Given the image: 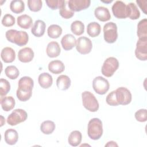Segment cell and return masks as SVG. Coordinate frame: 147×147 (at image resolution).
Wrapping results in <instances>:
<instances>
[{
	"instance_id": "43",
	"label": "cell",
	"mask_w": 147,
	"mask_h": 147,
	"mask_svg": "<svg viewBox=\"0 0 147 147\" xmlns=\"http://www.w3.org/2000/svg\"><path fill=\"white\" fill-rule=\"evenodd\" d=\"M105 146H118V145L117 144V143L114 141H111L108 142L106 145Z\"/></svg>"
},
{
	"instance_id": "13",
	"label": "cell",
	"mask_w": 147,
	"mask_h": 147,
	"mask_svg": "<svg viewBox=\"0 0 147 147\" xmlns=\"http://www.w3.org/2000/svg\"><path fill=\"white\" fill-rule=\"evenodd\" d=\"M90 3V0H69L68 1V7L74 12L80 11L88 8Z\"/></svg>"
},
{
	"instance_id": "41",
	"label": "cell",
	"mask_w": 147,
	"mask_h": 147,
	"mask_svg": "<svg viewBox=\"0 0 147 147\" xmlns=\"http://www.w3.org/2000/svg\"><path fill=\"white\" fill-rule=\"evenodd\" d=\"M106 101L107 103L110 106H116L119 105L117 101V99H116L115 90L111 91L107 95V96H106Z\"/></svg>"
},
{
	"instance_id": "28",
	"label": "cell",
	"mask_w": 147,
	"mask_h": 147,
	"mask_svg": "<svg viewBox=\"0 0 147 147\" xmlns=\"http://www.w3.org/2000/svg\"><path fill=\"white\" fill-rule=\"evenodd\" d=\"M10 9L14 13H21L25 10V3L21 0H13L10 4Z\"/></svg>"
},
{
	"instance_id": "12",
	"label": "cell",
	"mask_w": 147,
	"mask_h": 147,
	"mask_svg": "<svg viewBox=\"0 0 147 147\" xmlns=\"http://www.w3.org/2000/svg\"><path fill=\"white\" fill-rule=\"evenodd\" d=\"M112 12L113 15L120 19L128 17L127 5L121 1H117L112 6Z\"/></svg>"
},
{
	"instance_id": "18",
	"label": "cell",
	"mask_w": 147,
	"mask_h": 147,
	"mask_svg": "<svg viewBox=\"0 0 147 147\" xmlns=\"http://www.w3.org/2000/svg\"><path fill=\"white\" fill-rule=\"evenodd\" d=\"M1 57L5 63H11L16 59V52L14 50L10 47H5L1 51Z\"/></svg>"
},
{
	"instance_id": "32",
	"label": "cell",
	"mask_w": 147,
	"mask_h": 147,
	"mask_svg": "<svg viewBox=\"0 0 147 147\" xmlns=\"http://www.w3.org/2000/svg\"><path fill=\"white\" fill-rule=\"evenodd\" d=\"M48 35L52 38H57L62 33V28L58 25H51L47 29Z\"/></svg>"
},
{
	"instance_id": "42",
	"label": "cell",
	"mask_w": 147,
	"mask_h": 147,
	"mask_svg": "<svg viewBox=\"0 0 147 147\" xmlns=\"http://www.w3.org/2000/svg\"><path fill=\"white\" fill-rule=\"evenodd\" d=\"M136 2L137 3L139 7L141 8L142 11L145 14H147V1L146 0H137Z\"/></svg>"
},
{
	"instance_id": "22",
	"label": "cell",
	"mask_w": 147,
	"mask_h": 147,
	"mask_svg": "<svg viewBox=\"0 0 147 147\" xmlns=\"http://www.w3.org/2000/svg\"><path fill=\"white\" fill-rule=\"evenodd\" d=\"M64 69L65 66L64 63L59 60L51 61L48 64L49 71L54 74H60L64 71Z\"/></svg>"
},
{
	"instance_id": "9",
	"label": "cell",
	"mask_w": 147,
	"mask_h": 147,
	"mask_svg": "<svg viewBox=\"0 0 147 147\" xmlns=\"http://www.w3.org/2000/svg\"><path fill=\"white\" fill-rule=\"evenodd\" d=\"M110 84L108 80L102 76H98L92 81V87L94 91L99 95L106 94L109 89Z\"/></svg>"
},
{
	"instance_id": "20",
	"label": "cell",
	"mask_w": 147,
	"mask_h": 147,
	"mask_svg": "<svg viewBox=\"0 0 147 147\" xmlns=\"http://www.w3.org/2000/svg\"><path fill=\"white\" fill-rule=\"evenodd\" d=\"M4 138L6 144L10 145H14L18 139V133L13 129H7L4 134Z\"/></svg>"
},
{
	"instance_id": "8",
	"label": "cell",
	"mask_w": 147,
	"mask_h": 147,
	"mask_svg": "<svg viewBox=\"0 0 147 147\" xmlns=\"http://www.w3.org/2000/svg\"><path fill=\"white\" fill-rule=\"evenodd\" d=\"M117 101L118 105H126L131 101V94L126 87H120L115 90Z\"/></svg>"
},
{
	"instance_id": "3",
	"label": "cell",
	"mask_w": 147,
	"mask_h": 147,
	"mask_svg": "<svg viewBox=\"0 0 147 147\" xmlns=\"http://www.w3.org/2000/svg\"><path fill=\"white\" fill-rule=\"evenodd\" d=\"M88 137L94 140H99L103 134L102 122L98 118H94L90 120L87 126Z\"/></svg>"
},
{
	"instance_id": "34",
	"label": "cell",
	"mask_w": 147,
	"mask_h": 147,
	"mask_svg": "<svg viewBox=\"0 0 147 147\" xmlns=\"http://www.w3.org/2000/svg\"><path fill=\"white\" fill-rule=\"evenodd\" d=\"M5 73L10 79H16L20 75L18 69L14 65L7 66L5 69Z\"/></svg>"
},
{
	"instance_id": "37",
	"label": "cell",
	"mask_w": 147,
	"mask_h": 147,
	"mask_svg": "<svg viewBox=\"0 0 147 147\" xmlns=\"http://www.w3.org/2000/svg\"><path fill=\"white\" fill-rule=\"evenodd\" d=\"M28 6L30 11L37 12L42 7V1L41 0H28Z\"/></svg>"
},
{
	"instance_id": "19",
	"label": "cell",
	"mask_w": 147,
	"mask_h": 147,
	"mask_svg": "<svg viewBox=\"0 0 147 147\" xmlns=\"http://www.w3.org/2000/svg\"><path fill=\"white\" fill-rule=\"evenodd\" d=\"M46 52L47 55L51 58L57 57L61 52L59 44L56 41H51L47 47Z\"/></svg>"
},
{
	"instance_id": "38",
	"label": "cell",
	"mask_w": 147,
	"mask_h": 147,
	"mask_svg": "<svg viewBox=\"0 0 147 147\" xmlns=\"http://www.w3.org/2000/svg\"><path fill=\"white\" fill-rule=\"evenodd\" d=\"M45 2L48 6L52 10L60 9L65 2L64 0H46Z\"/></svg>"
},
{
	"instance_id": "25",
	"label": "cell",
	"mask_w": 147,
	"mask_h": 147,
	"mask_svg": "<svg viewBox=\"0 0 147 147\" xmlns=\"http://www.w3.org/2000/svg\"><path fill=\"white\" fill-rule=\"evenodd\" d=\"M1 104L4 111H9L14 107L16 102L14 99L11 96H4L1 98Z\"/></svg>"
},
{
	"instance_id": "5",
	"label": "cell",
	"mask_w": 147,
	"mask_h": 147,
	"mask_svg": "<svg viewBox=\"0 0 147 147\" xmlns=\"http://www.w3.org/2000/svg\"><path fill=\"white\" fill-rule=\"evenodd\" d=\"M119 67V62L114 57H109L104 61L102 68V74L106 77H111L117 70Z\"/></svg>"
},
{
	"instance_id": "44",
	"label": "cell",
	"mask_w": 147,
	"mask_h": 147,
	"mask_svg": "<svg viewBox=\"0 0 147 147\" xmlns=\"http://www.w3.org/2000/svg\"><path fill=\"white\" fill-rule=\"evenodd\" d=\"M102 2H104V3H111V2H113V1L112 0H109V1H102Z\"/></svg>"
},
{
	"instance_id": "16",
	"label": "cell",
	"mask_w": 147,
	"mask_h": 147,
	"mask_svg": "<svg viewBox=\"0 0 147 147\" xmlns=\"http://www.w3.org/2000/svg\"><path fill=\"white\" fill-rule=\"evenodd\" d=\"M94 14L98 20L102 22L109 21L111 18V15L109 9L103 6L97 7L95 9Z\"/></svg>"
},
{
	"instance_id": "10",
	"label": "cell",
	"mask_w": 147,
	"mask_h": 147,
	"mask_svg": "<svg viewBox=\"0 0 147 147\" xmlns=\"http://www.w3.org/2000/svg\"><path fill=\"white\" fill-rule=\"evenodd\" d=\"M92 48V44L91 40L85 36L80 37L76 40V48L78 52L86 55L89 53Z\"/></svg>"
},
{
	"instance_id": "24",
	"label": "cell",
	"mask_w": 147,
	"mask_h": 147,
	"mask_svg": "<svg viewBox=\"0 0 147 147\" xmlns=\"http://www.w3.org/2000/svg\"><path fill=\"white\" fill-rule=\"evenodd\" d=\"M17 25L21 28L27 29L32 25V18L27 14H22L17 17Z\"/></svg>"
},
{
	"instance_id": "11",
	"label": "cell",
	"mask_w": 147,
	"mask_h": 147,
	"mask_svg": "<svg viewBox=\"0 0 147 147\" xmlns=\"http://www.w3.org/2000/svg\"><path fill=\"white\" fill-rule=\"evenodd\" d=\"M136 57L142 61L147 59V37L138 38L135 49Z\"/></svg>"
},
{
	"instance_id": "31",
	"label": "cell",
	"mask_w": 147,
	"mask_h": 147,
	"mask_svg": "<svg viewBox=\"0 0 147 147\" xmlns=\"http://www.w3.org/2000/svg\"><path fill=\"white\" fill-rule=\"evenodd\" d=\"M127 14L128 17L131 20H137L140 16V13L136 5L133 3L130 2L127 5Z\"/></svg>"
},
{
	"instance_id": "2",
	"label": "cell",
	"mask_w": 147,
	"mask_h": 147,
	"mask_svg": "<svg viewBox=\"0 0 147 147\" xmlns=\"http://www.w3.org/2000/svg\"><path fill=\"white\" fill-rule=\"evenodd\" d=\"M5 36L9 41L20 47L25 45L29 40L28 33L22 30L10 29L6 31Z\"/></svg>"
},
{
	"instance_id": "33",
	"label": "cell",
	"mask_w": 147,
	"mask_h": 147,
	"mask_svg": "<svg viewBox=\"0 0 147 147\" xmlns=\"http://www.w3.org/2000/svg\"><path fill=\"white\" fill-rule=\"evenodd\" d=\"M71 30L75 35L80 36L84 33V25L80 21H75L71 24Z\"/></svg>"
},
{
	"instance_id": "1",
	"label": "cell",
	"mask_w": 147,
	"mask_h": 147,
	"mask_svg": "<svg viewBox=\"0 0 147 147\" xmlns=\"http://www.w3.org/2000/svg\"><path fill=\"white\" fill-rule=\"evenodd\" d=\"M18 89L16 92L17 98L22 102L29 100L32 96L34 86L33 80L29 76L22 77L18 81Z\"/></svg>"
},
{
	"instance_id": "26",
	"label": "cell",
	"mask_w": 147,
	"mask_h": 147,
	"mask_svg": "<svg viewBox=\"0 0 147 147\" xmlns=\"http://www.w3.org/2000/svg\"><path fill=\"white\" fill-rule=\"evenodd\" d=\"M82 139V136L80 131L78 130L72 131L70 134L69 135L68 141L69 145L72 146H78Z\"/></svg>"
},
{
	"instance_id": "6",
	"label": "cell",
	"mask_w": 147,
	"mask_h": 147,
	"mask_svg": "<svg viewBox=\"0 0 147 147\" xmlns=\"http://www.w3.org/2000/svg\"><path fill=\"white\" fill-rule=\"evenodd\" d=\"M103 36L106 42L108 43H114L118 38L117 25L109 22L106 23L103 26Z\"/></svg>"
},
{
	"instance_id": "36",
	"label": "cell",
	"mask_w": 147,
	"mask_h": 147,
	"mask_svg": "<svg viewBox=\"0 0 147 147\" xmlns=\"http://www.w3.org/2000/svg\"><path fill=\"white\" fill-rule=\"evenodd\" d=\"M59 14L63 18L68 19L74 15V12L69 9L68 5H67V2H65L64 5L59 9Z\"/></svg>"
},
{
	"instance_id": "29",
	"label": "cell",
	"mask_w": 147,
	"mask_h": 147,
	"mask_svg": "<svg viewBox=\"0 0 147 147\" xmlns=\"http://www.w3.org/2000/svg\"><path fill=\"white\" fill-rule=\"evenodd\" d=\"M137 34L139 38L147 37V19L141 20L137 25Z\"/></svg>"
},
{
	"instance_id": "17",
	"label": "cell",
	"mask_w": 147,
	"mask_h": 147,
	"mask_svg": "<svg viewBox=\"0 0 147 147\" xmlns=\"http://www.w3.org/2000/svg\"><path fill=\"white\" fill-rule=\"evenodd\" d=\"M45 26V23L43 21L41 20H36L31 29V32L34 36L40 37L44 35Z\"/></svg>"
},
{
	"instance_id": "30",
	"label": "cell",
	"mask_w": 147,
	"mask_h": 147,
	"mask_svg": "<svg viewBox=\"0 0 147 147\" xmlns=\"http://www.w3.org/2000/svg\"><path fill=\"white\" fill-rule=\"evenodd\" d=\"M55 124L53 121L47 120L41 123L40 130L45 134H50L55 130Z\"/></svg>"
},
{
	"instance_id": "7",
	"label": "cell",
	"mask_w": 147,
	"mask_h": 147,
	"mask_svg": "<svg viewBox=\"0 0 147 147\" xmlns=\"http://www.w3.org/2000/svg\"><path fill=\"white\" fill-rule=\"evenodd\" d=\"M27 117L28 114L24 110L17 109L7 117V123L11 126H15L26 121Z\"/></svg>"
},
{
	"instance_id": "40",
	"label": "cell",
	"mask_w": 147,
	"mask_h": 147,
	"mask_svg": "<svg viewBox=\"0 0 147 147\" xmlns=\"http://www.w3.org/2000/svg\"><path fill=\"white\" fill-rule=\"evenodd\" d=\"M135 118L137 121L144 122L146 121L147 119V111L145 109H140L135 113Z\"/></svg>"
},
{
	"instance_id": "4",
	"label": "cell",
	"mask_w": 147,
	"mask_h": 147,
	"mask_svg": "<svg viewBox=\"0 0 147 147\" xmlns=\"http://www.w3.org/2000/svg\"><path fill=\"white\" fill-rule=\"evenodd\" d=\"M83 106L91 112H96L99 109V103L94 95L90 91H85L82 93Z\"/></svg>"
},
{
	"instance_id": "14",
	"label": "cell",
	"mask_w": 147,
	"mask_h": 147,
	"mask_svg": "<svg viewBox=\"0 0 147 147\" xmlns=\"http://www.w3.org/2000/svg\"><path fill=\"white\" fill-rule=\"evenodd\" d=\"M34 57V52L29 47H25L21 49L18 53V59L22 63H29Z\"/></svg>"
},
{
	"instance_id": "23",
	"label": "cell",
	"mask_w": 147,
	"mask_h": 147,
	"mask_svg": "<svg viewBox=\"0 0 147 147\" xmlns=\"http://www.w3.org/2000/svg\"><path fill=\"white\" fill-rule=\"evenodd\" d=\"M71 79L65 75H61L57 77L56 80V85L57 88L60 90H66L71 86Z\"/></svg>"
},
{
	"instance_id": "39",
	"label": "cell",
	"mask_w": 147,
	"mask_h": 147,
	"mask_svg": "<svg viewBox=\"0 0 147 147\" xmlns=\"http://www.w3.org/2000/svg\"><path fill=\"white\" fill-rule=\"evenodd\" d=\"M15 18L10 14H5L2 19V24L6 27L11 26L15 24Z\"/></svg>"
},
{
	"instance_id": "27",
	"label": "cell",
	"mask_w": 147,
	"mask_h": 147,
	"mask_svg": "<svg viewBox=\"0 0 147 147\" xmlns=\"http://www.w3.org/2000/svg\"><path fill=\"white\" fill-rule=\"evenodd\" d=\"M101 31L100 25L96 22H92L88 24L87 28V32L88 34L92 37H95L98 36Z\"/></svg>"
},
{
	"instance_id": "21",
	"label": "cell",
	"mask_w": 147,
	"mask_h": 147,
	"mask_svg": "<svg viewBox=\"0 0 147 147\" xmlns=\"http://www.w3.org/2000/svg\"><path fill=\"white\" fill-rule=\"evenodd\" d=\"M38 82L42 88H48L52 84L53 78L47 72H43L39 75Z\"/></svg>"
},
{
	"instance_id": "15",
	"label": "cell",
	"mask_w": 147,
	"mask_h": 147,
	"mask_svg": "<svg viewBox=\"0 0 147 147\" xmlns=\"http://www.w3.org/2000/svg\"><path fill=\"white\" fill-rule=\"evenodd\" d=\"M76 40L75 37L71 34H67L64 35L61 40L62 47L65 51L72 49L76 46Z\"/></svg>"
},
{
	"instance_id": "35",
	"label": "cell",
	"mask_w": 147,
	"mask_h": 147,
	"mask_svg": "<svg viewBox=\"0 0 147 147\" xmlns=\"http://www.w3.org/2000/svg\"><path fill=\"white\" fill-rule=\"evenodd\" d=\"M10 90V84L5 79H0V95L1 98L5 96Z\"/></svg>"
}]
</instances>
